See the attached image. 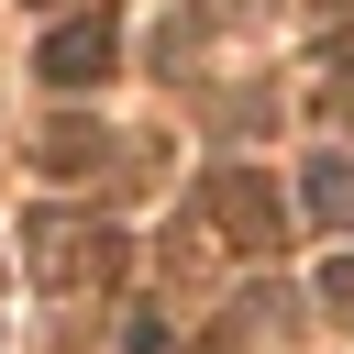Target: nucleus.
Masks as SVG:
<instances>
[{
    "label": "nucleus",
    "instance_id": "1",
    "mask_svg": "<svg viewBox=\"0 0 354 354\" xmlns=\"http://www.w3.org/2000/svg\"><path fill=\"white\" fill-rule=\"evenodd\" d=\"M22 243H33V266H44V277H88V266H111V232H77V221H55V210H44Z\"/></svg>",
    "mask_w": 354,
    "mask_h": 354
},
{
    "label": "nucleus",
    "instance_id": "2",
    "mask_svg": "<svg viewBox=\"0 0 354 354\" xmlns=\"http://www.w3.org/2000/svg\"><path fill=\"white\" fill-rule=\"evenodd\" d=\"M111 66V11H88V22H66L55 44H44V77L55 88H77V77H100Z\"/></svg>",
    "mask_w": 354,
    "mask_h": 354
},
{
    "label": "nucleus",
    "instance_id": "3",
    "mask_svg": "<svg viewBox=\"0 0 354 354\" xmlns=\"http://www.w3.org/2000/svg\"><path fill=\"white\" fill-rule=\"evenodd\" d=\"M210 210L232 221V243H277V199H266L254 177H221V188H210Z\"/></svg>",
    "mask_w": 354,
    "mask_h": 354
},
{
    "label": "nucleus",
    "instance_id": "4",
    "mask_svg": "<svg viewBox=\"0 0 354 354\" xmlns=\"http://www.w3.org/2000/svg\"><path fill=\"white\" fill-rule=\"evenodd\" d=\"M210 11H243V0H210Z\"/></svg>",
    "mask_w": 354,
    "mask_h": 354
}]
</instances>
